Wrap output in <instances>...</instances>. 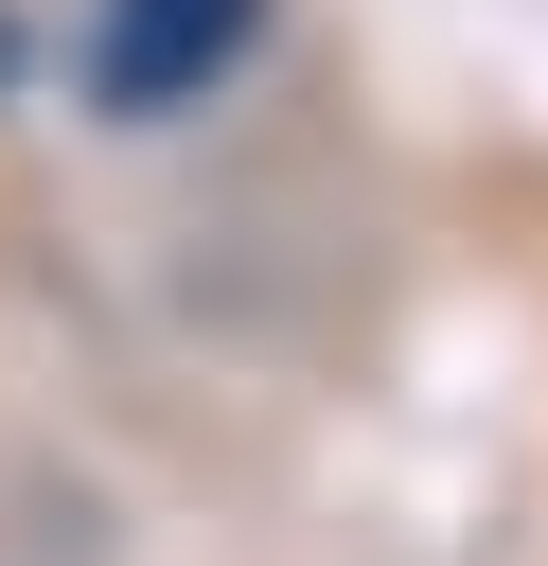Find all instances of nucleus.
<instances>
[{"label": "nucleus", "instance_id": "obj_1", "mask_svg": "<svg viewBox=\"0 0 548 566\" xmlns=\"http://www.w3.org/2000/svg\"><path fill=\"white\" fill-rule=\"evenodd\" d=\"M247 35H265V0H106L88 18V88L124 124H177V106H212L247 71Z\"/></svg>", "mask_w": 548, "mask_h": 566}]
</instances>
